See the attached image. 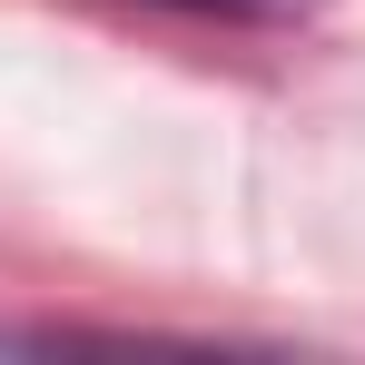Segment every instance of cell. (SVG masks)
Returning a JSON list of instances; mask_svg holds the SVG:
<instances>
[{
	"label": "cell",
	"mask_w": 365,
	"mask_h": 365,
	"mask_svg": "<svg viewBox=\"0 0 365 365\" xmlns=\"http://www.w3.org/2000/svg\"><path fill=\"white\" fill-rule=\"evenodd\" d=\"M148 10H187V20H267L287 0H148Z\"/></svg>",
	"instance_id": "cell-1"
}]
</instances>
